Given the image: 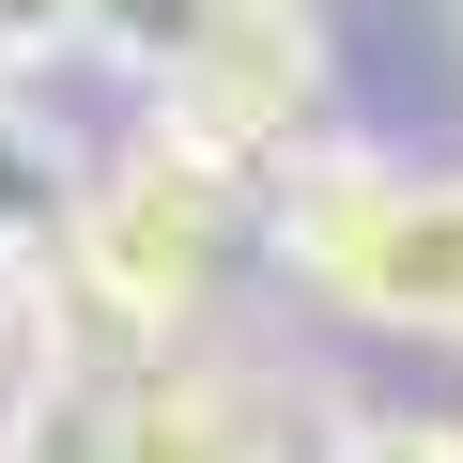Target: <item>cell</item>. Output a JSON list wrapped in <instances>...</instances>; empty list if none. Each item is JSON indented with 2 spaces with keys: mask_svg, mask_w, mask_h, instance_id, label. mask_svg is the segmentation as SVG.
Here are the masks:
<instances>
[{
  "mask_svg": "<svg viewBox=\"0 0 463 463\" xmlns=\"http://www.w3.org/2000/svg\"><path fill=\"white\" fill-rule=\"evenodd\" d=\"M325 432H340L325 371L201 355V340L155 355V371H124V386H93V402H62V463H294Z\"/></svg>",
  "mask_w": 463,
  "mask_h": 463,
  "instance_id": "cell-2",
  "label": "cell"
},
{
  "mask_svg": "<svg viewBox=\"0 0 463 463\" xmlns=\"http://www.w3.org/2000/svg\"><path fill=\"white\" fill-rule=\"evenodd\" d=\"M78 185H93V170H62L16 109H0V263H47V248H62V216H78Z\"/></svg>",
  "mask_w": 463,
  "mask_h": 463,
  "instance_id": "cell-4",
  "label": "cell"
},
{
  "mask_svg": "<svg viewBox=\"0 0 463 463\" xmlns=\"http://www.w3.org/2000/svg\"><path fill=\"white\" fill-rule=\"evenodd\" d=\"M325 78L340 62H325V16H309V0H216V16L185 32V62L155 78V139L279 185L325 139Z\"/></svg>",
  "mask_w": 463,
  "mask_h": 463,
  "instance_id": "cell-3",
  "label": "cell"
},
{
  "mask_svg": "<svg viewBox=\"0 0 463 463\" xmlns=\"http://www.w3.org/2000/svg\"><path fill=\"white\" fill-rule=\"evenodd\" d=\"M78 47H93L78 0H0V78H47V62H78Z\"/></svg>",
  "mask_w": 463,
  "mask_h": 463,
  "instance_id": "cell-7",
  "label": "cell"
},
{
  "mask_svg": "<svg viewBox=\"0 0 463 463\" xmlns=\"http://www.w3.org/2000/svg\"><path fill=\"white\" fill-rule=\"evenodd\" d=\"M32 355V263H0V371Z\"/></svg>",
  "mask_w": 463,
  "mask_h": 463,
  "instance_id": "cell-8",
  "label": "cell"
},
{
  "mask_svg": "<svg viewBox=\"0 0 463 463\" xmlns=\"http://www.w3.org/2000/svg\"><path fill=\"white\" fill-rule=\"evenodd\" d=\"M309 463H463V417H371V402H340V432Z\"/></svg>",
  "mask_w": 463,
  "mask_h": 463,
  "instance_id": "cell-6",
  "label": "cell"
},
{
  "mask_svg": "<svg viewBox=\"0 0 463 463\" xmlns=\"http://www.w3.org/2000/svg\"><path fill=\"white\" fill-rule=\"evenodd\" d=\"M78 16H93V47H109V62H124V78L155 93V78L185 62V32L216 16V0H78Z\"/></svg>",
  "mask_w": 463,
  "mask_h": 463,
  "instance_id": "cell-5",
  "label": "cell"
},
{
  "mask_svg": "<svg viewBox=\"0 0 463 463\" xmlns=\"http://www.w3.org/2000/svg\"><path fill=\"white\" fill-rule=\"evenodd\" d=\"M263 232L279 263L386 325V340H463V170H402L371 139H309L279 185H263Z\"/></svg>",
  "mask_w": 463,
  "mask_h": 463,
  "instance_id": "cell-1",
  "label": "cell"
}]
</instances>
